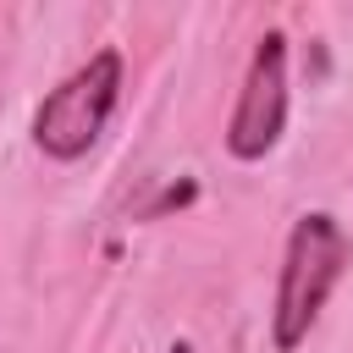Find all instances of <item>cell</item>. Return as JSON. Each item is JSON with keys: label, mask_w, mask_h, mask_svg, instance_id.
<instances>
[{"label": "cell", "mask_w": 353, "mask_h": 353, "mask_svg": "<svg viewBox=\"0 0 353 353\" xmlns=\"http://www.w3.org/2000/svg\"><path fill=\"white\" fill-rule=\"evenodd\" d=\"M353 259V243L347 232L336 226V215L314 210V215H298L292 237H287V259H281V281H276V309H270V342L276 353H292L309 325L320 320L331 287L342 281Z\"/></svg>", "instance_id": "6da1fadb"}, {"label": "cell", "mask_w": 353, "mask_h": 353, "mask_svg": "<svg viewBox=\"0 0 353 353\" xmlns=\"http://www.w3.org/2000/svg\"><path fill=\"white\" fill-rule=\"evenodd\" d=\"M165 353H193V342H171V347H165Z\"/></svg>", "instance_id": "5b68a950"}, {"label": "cell", "mask_w": 353, "mask_h": 353, "mask_svg": "<svg viewBox=\"0 0 353 353\" xmlns=\"http://www.w3.org/2000/svg\"><path fill=\"white\" fill-rule=\"evenodd\" d=\"M281 127H287V39L265 33L254 44V61H248L232 127H226V149L237 160H265L276 149Z\"/></svg>", "instance_id": "3957f363"}, {"label": "cell", "mask_w": 353, "mask_h": 353, "mask_svg": "<svg viewBox=\"0 0 353 353\" xmlns=\"http://www.w3.org/2000/svg\"><path fill=\"white\" fill-rule=\"evenodd\" d=\"M121 99V55L99 50L88 55L61 88L44 94V105L33 110V143L50 160H77L94 149V138L105 132L110 110Z\"/></svg>", "instance_id": "7a4b0ae2"}, {"label": "cell", "mask_w": 353, "mask_h": 353, "mask_svg": "<svg viewBox=\"0 0 353 353\" xmlns=\"http://www.w3.org/2000/svg\"><path fill=\"white\" fill-rule=\"evenodd\" d=\"M193 199V182H176V188H165L154 204H149V215H160V210H176V204H188Z\"/></svg>", "instance_id": "277c9868"}]
</instances>
